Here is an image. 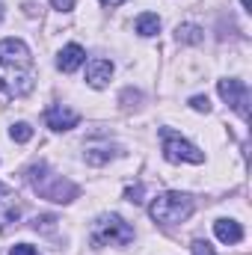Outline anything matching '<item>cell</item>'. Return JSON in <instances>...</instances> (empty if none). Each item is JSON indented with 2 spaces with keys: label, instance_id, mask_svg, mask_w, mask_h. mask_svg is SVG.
Instances as JSON below:
<instances>
[{
  "label": "cell",
  "instance_id": "obj_7",
  "mask_svg": "<svg viewBox=\"0 0 252 255\" xmlns=\"http://www.w3.org/2000/svg\"><path fill=\"white\" fill-rule=\"evenodd\" d=\"M45 119H48V128H54V130H71V128H77V122H80V116L71 107H65V104L48 107Z\"/></svg>",
  "mask_w": 252,
  "mask_h": 255
},
{
  "label": "cell",
  "instance_id": "obj_11",
  "mask_svg": "<svg viewBox=\"0 0 252 255\" xmlns=\"http://www.w3.org/2000/svg\"><path fill=\"white\" fill-rule=\"evenodd\" d=\"M133 30L139 33V36H157V30H160V18L154 15V12H142L136 21H133Z\"/></svg>",
  "mask_w": 252,
  "mask_h": 255
},
{
  "label": "cell",
  "instance_id": "obj_1",
  "mask_svg": "<svg viewBox=\"0 0 252 255\" xmlns=\"http://www.w3.org/2000/svg\"><path fill=\"white\" fill-rule=\"evenodd\" d=\"M36 71L33 54L21 39H3L0 42V95L3 98H24L33 89Z\"/></svg>",
  "mask_w": 252,
  "mask_h": 255
},
{
  "label": "cell",
  "instance_id": "obj_16",
  "mask_svg": "<svg viewBox=\"0 0 252 255\" xmlns=\"http://www.w3.org/2000/svg\"><path fill=\"white\" fill-rule=\"evenodd\" d=\"M190 250H193V255H217V253H214V247H211L208 241H193V247H190Z\"/></svg>",
  "mask_w": 252,
  "mask_h": 255
},
{
  "label": "cell",
  "instance_id": "obj_9",
  "mask_svg": "<svg viewBox=\"0 0 252 255\" xmlns=\"http://www.w3.org/2000/svg\"><path fill=\"white\" fill-rule=\"evenodd\" d=\"M83 63H86V51L80 45H65L63 51H60V57H57V65H60V71H65V74L77 71Z\"/></svg>",
  "mask_w": 252,
  "mask_h": 255
},
{
  "label": "cell",
  "instance_id": "obj_3",
  "mask_svg": "<svg viewBox=\"0 0 252 255\" xmlns=\"http://www.w3.org/2000/svg\"><path fill=\"white\" fill-rule=\"evenodd\" d=\"M148 214L154 223L160 226H175V223H184L190 214H193V199L184 193H160L151 205H148Z\"/></svg>",
  "mask_w": 252,
  "mask_h": 255
},
{
  "label": "cell",
  "instance_id": "obj_10",
  "mask_svg": "<svg viewBox=\"0 0 252 255\" xmlns=\"http://www.w3.org/2000/svg\"><path fill=\"white\" fill-rule=\"evenodd\" d=\"M214 235H217L223 244H241V241H244V229H241V223H235V220H217V223H214Z\"/></svg>",
  "mask_w": 252,
  "mask_h": 255
},
{
  "label": "cell",
  "instance_id": "obj_20",
  "mask_svg": "<svg viewBox=\"0 0 252 255\" xmlns=\"http://www.w3.org/2000/svg\"><path fill=\"white\" fill-rule=\"evenodd\" d=\"M241 3H244V9H247V12H250V6H252V0H241Z\"/></svg>",
  "mask_w": 252,
  "mask_h": 255
},
{
  "label": "cell",
  "instance_id": "obj_17",
  "mask_svg": "<svg viewBox=\"0 0 252 255\" xmlns=\"http://www.w3.org/2000/svg\"><path fill=\"white\" fill-rule=\"evenodd\" d=\"M9 255H39V253H36L30 244H18V247H12V250H9Z\"/></svg>",
  "mask_w": 252,
  "mask_h": 255
},
{
  "label": "cell",
  "instance_id": "obj_2",
  "mask_svg": "<svg viewBox=\"0 0 252 255\" xmlns=\"http://www.w3.org/2000/svg\"><path fill=\"white\" fill-rule=\"evenodd\" d=\"M27 181H30V187L39 193L42 199H51V202H71V199L77 196V187H74L71 181H65L63 175L51 172L45 163L33 166V169L27 172Z\"/></svg>",
  "mask_w": 252,
  "mask_h": 255
},
{
  "label": "cell",
  "instance_id": "obj_19",
  "mask_svg": "<svg viewBox=\"0 0 252 255\" xmlns=\"http://www.w3.org/2000/svg\"><path fill=\"white\" fill-rule=\"evenodd\" d=\"M104 6H119V3H125V0H101Z\"/></svg>",
  "mask_w": 252,
  "mask_h": 255
},
{
  "label": "cell",
  "instance_id": "obj_14",
  "mask_svg": "<svg viewBox=\"0 0 252 255\" xmlns=\"http://www.w3.org/2000/svg\"><path fill=\"white\" fill-rule=\"evenodd\" d=\"M9 133H12V139H15V142H27V139L33 136V128L27 125V122H18V125H12Z\"/></svg>",
  "mask_w": 252,
  "mask_h": 255
},
{
  "label": "cell",
  "instance_id": "obj_15",
  "mask_svg": "<svg viewBox=\"0 0 252 255\" xmlns=\"http://www.w3.org/2000/svg\"><path fill=\"white\" fill-rule=\"evenodd\" d=\"M190 107L199 110V113H208V110H211V101H208V95H193V98H190Z\"/></svg>",
  "mask_w": 252,
  "mask_h": 255
},
{
  "label": "cell",
  "instance_id": "obj_8",
  "mask_svg": "<svg viewBox=\"0 0 252 255\" xmlns=\"http://www.w3.org/2000/svg\"><path fill=\"white\" fill-rule=\"evenodd\" d=\"M110 77H113V63L110 60H92L86 65V80H89L92 89H104Z\"/></svg>",
  "mask_w": 252,
  "mask_h": 255
},
{
  "label": "cell",
  "instance_id": "obj_18",
  "mask_svg": "<svg viewBox=\"0 0 252 255\" xmlns=\"http://www.w3.org/2000/svg\"><path fill=\"white\" fill-rule=\"evenodd\" d=\"M51 3H54V9H74V0H51Z\"/></svg>",
  "mask_w": 252,
  "mask_h": 255
},
{
  "label": "cell",
  "instance_id": "obj_4",
  "mask_svg": "<svg viewBox=\"0 0 252 255\" xmlns=\"http://www.w3.org/2000/svg\"><path fill=\"white\" fill-rule=\"evenodd\" d=\"M89 238H92V244H95V247H125V244L133 241V229L127 226L122 217L110 214V217L95 220V226H92Z\"/></svg>",
  "mask_w": 252,
  "mask_h": 255
},
{
  "label": "cell",
  "instance_id": "obj_5",
  "mask_svg": "<svg viewBox=\"0 0 252 255\" xmlns=\"http://www.w3.org/2000/svg\"><path fill=\"white\" fill-rule=\"evenodd\" d=\"M160 145H163V157L169 163H205V154L193 142H187L181 133H175L169 128L160 130Z\"/></svg>",
  "mask_w": 252,
  "mask_h": 255
},
{
  "label": "cell",
  "instance_id": "obj_6",
  "mask_svg": "<svg viewBox=\"0 0 252 255\" xmlns=\"http://www.w3.org/2000/svg\"><path fill=\"white\" fill-rule=\"evenodd\" d=\"M220 95H223V101L232 107V110H238L241 113V119H247V113H250V89H247V83L244 80H220Z\"/></svg>",
  "mask_w": 252,
  "mask_h": 255
},
{
  "label": "cell",
  "instance_id": "obj_12",
  "mask_svg": "<svg viewBox=\"0 0 252 255\" xmlns=\"http://www.w3.org/2000/svg\"><path fill=\"white\" fill-rule=\"evenodd\" d=\"M6 199H9V190L0 184V226L18 220V205H12V202H6Z\"/></svg>",
  "mask_w": 252,
  "mask_h": 255
},
{
  "label": "cell",
  "instance_id": "obj_13",
  "mask_svg": "<svg viewBox=\"0 0 252 255\" xmlns=\"http://www.w3.org/2000/svg\"><path fill=\"white\" fill-rule=\"evenodd\" d=\"M175 36H178V42H187V45H199L202 42V30L196 24H181L175 30Z\"/></svg>",
  "mask_w": 252,
  "mask_h": 255
}]
</instances>
